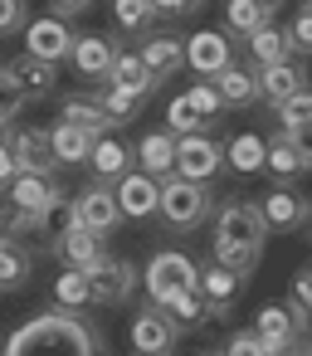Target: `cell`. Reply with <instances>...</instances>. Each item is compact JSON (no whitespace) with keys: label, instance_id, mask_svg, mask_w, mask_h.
I'll list each match as a JSON object with an SVG mask.
<instances>
[{"label":"cell","instance_id":"19","mask_svg":"<svg viewBox=\"0 0 312 356\" xmlns=\"http://www.w3.org/2000/svg\"><path fill=\"white\" fill-rule=\"evenodd\" d=\"M258 215L268 229H302V215H307V200L297 191H268L258 200Z\"/></svg>","mask_w":312,"mask_h":356},{"label":"cell","instance_id":"14","mask_svg":"<svg viewBox=\"0 0 312 356\" xmlns=\"http://www.w3.org/2000/svg\"><path fill=\"white\" fill-rule=\"evenodd\" d=\"M10 152H15V166L20 171H30V176H54V147H49V132H40V127H25V132H15L10 137Z\"/></svg>","mask_w":312,"mask_h":356},{"label":"cell","instance_id":"52","mask_svg":"<svg viewBox=\"0 0 312 356\" xmlns=\"http://www.w3.org/2000/svg\"><path fill=\"white\" fill-rule=\"evenodd\" d=\"M302 346H307V356H312V332H307V341H302Z\"/></svg>","mask_w":312,"mask_h":356},{"label":"cell","instance_id":"41","mask_svg":"<svg viewBox=\"0 0 312 356\" xmlns=\"http://www.w3.org/2000/svg\"><path fill=\"white\" fill-rule=\"evenodd\" d=\"M186 98H190V108H195V113H200L205 122H215V118L224 113V98L215 93V83H195V88H190Z\"/></svg>","mask_w":312,"mask_h":356},{"label":"cell","instance_id":"51","mask_svg":"<svg viewBox=\"0 0 312 356\" xmlns=\"http://www.w3.org/2000/svg\"><path fill=\"white\" fill-rule=\"evenodd\" d=\"M258 6H268V10H278V6H283V0H258Z\"/></svg>","mask_w":312,"mask_h":356},{"label":"cell","instance_id":"6","mask_svg":"<svg viewBox=\"0 0 312 356\" xmlns=\"http://www.w3.org/2000/svg\"><path fill=\"white\" fill-rule=\"evenodd\" d=\"M220 166H224V147H220L210 132H186V137H176V176H186V181H210Z\"/></svg>","mask_w":312,"mask_h":356},{"label":"cell","instance_id":"40","mask_svg":"<svg viewBox=\"0 0 312 356\" xmlns=\"http://www.w3.org/2000/svg\"><path fill=\"white\" fill-rule=\"evenodd\" d=\"M215 264H224V268H234V273H254L258 249H239V244H220V239H215Z\"/></svg>","mask_w":312,"mask_h":356},{"label":"cell","instance_id":"30","mask_svg":"<svg viewBox=\"0 0 312 356\" xmlns=\"http://www.w3.org/2000/svg\"><path fill=\"white\" fill-rule=\"evenodd\" d=\"M108 83L132 88V93H151V88H156V79H151V74H147V64H142V54H113Z\"/></svg>","mask_w":312,"mask_h":356},{"label":"cell","instance_id":"54","mask_svg":"<svg viewBox=\"0 0 312 356\" xmlns=\"http://www.w3.org/2000/svg\"><path fill=\"white\" fill-rule=\"evenodd\" d=\"M307 10H312V0H307Z\"/></svg>","mask_w":312,"mask_h":356},{"label":"cell","instance_id":"7","mask_svg":"<svg viewBox=\"0 0 312 356\" xmlns=\"http://www.w3.org/2000/svg\"><path fill=\"white\" fill-rule=\"evenodd\" d=\"M244 283H249V273H234V268H224V264H205V268L195 273V288H200L210 317H224V312L244 298Z\"/></svg>","mask_w":312,"mask_h":356},{"label":"cell","instance_id":"50","mask_svg":"<svg viewBox=\"0 0 312 356\" xmlns=\"http://www.w3.org/2000/svg\"><path fill=\"white\" fill-rule=\"evenodd\" d=\"M302 225H307V234H312V205H307V215H302Z\"/></svg>","mask_w":312,"mask_h":356},{"label":"cell","instance_id":"47","mask_svg":"<svg viewBox=\"0 0 312 356\" xmlns=\"http://www.w3.org/2000/svg\"><path fill=\"white\" fill-rule=\"evenodd\" d=\"M195 6V0H151V15H166V20H176V15H186Z\"/></svg>","mask_w":312,"mask_h":356},{"label":"cell","instance_id":"12","mask_svg":"<svg viewBox=\"0 0 312 356\" xmlns=\"http://www.w3.org/2000/svg\"><path fill=\"white\" fill-rule=\"evenodd\" d=\"M74 205H79V225H88L93 234H108V229H117V225H122L117 191H108V186H88V191H79V195H74Z\"/></svg>","mask_w":312,"mask_h":356},{"label":"cell","instance_id":"2","mask_svg":"<svg viewBox=\"0 0 312 356\" xmlns=\"http://www.w3.org/2000/svg\"><path fill=\"white\" fill-rule=\"evenodd\" d=\"M161 220L171 229H195L215 215V195H210V181H186V176H166L161 181V200H156Z\"/></svg>","mask_w":312,"mask_h":356},{"label":"cell","instance_id":"3","mask_svg":"<svg viewBox=\"0 0 312 356\" xmlns=\"http://www.w3.org/2000/svg\"><path fill=\"white\" fill-rule=\"evenodd\" d=\"M263 234H268V225H263V215H258L254 200L234 195V200H220V205H215V239H220V244L263 249Z\"/></svg>","mask_w":312,"mask_h":356},{"label":"cell","instance_id":"42","mask_svg":"<svg viewBox=\"0 0 312 356\" xmlns=\"http://www.w3.org/2000/svg\"><path fill=\"white\" fill-rule=\"evenodd\" d=\"M25 103H30V98H25V93L10 83V74H6V69H0V122H15Z\"/></svg>","mask_w":312,"mask_h":356},{"label":"cell","instance_id":"38","mask_svg":"<svg viewBox=\"0 0 312 356\" xmlns=\"http://www.w3.org/2000/svg\"><path fill=\"white\" fill-rule=\"evenodd\" d=\"M288 307H293V317H297L302 332H307V327H312V264L293 273V298H288Z\"/></svg>","mask_w":312,"mask_h":356},{"label":"cell","instance_id":"8","mask_svg":"<svg viewBox=\"0 0 312 356\" xmlns=\"http://www.w3.org/2000/svg\"><path fill=\"white\" fill-rule=\"evenodd\" d=\"M176 337H181V327H176L156 302H147V307L132 317V351H137V356H166V351L176 346Z\"/></svg>","mask_w":312,"mask_h":356},{"label":"cell","instance_id":"39","mask_svg":"<svg viewBox=\"0 0 312 356\" xmlns=\"http://www.w3.org/2000/svg\"><path fill=\"white\" fill-rule=\"evenodd\" d=\"M166 122H171V132H176V137H186V132H205V127H210V122H205V118L190 108V98H186V93H181V98H171Z\"/></svg>","mask_w":312,"mask_h":356},{"label":"cell","instance_id":"44","mask_svg":"<svg viewBox=\"0 0 312 356\" xmlns=\"http://www.w3.org/2000/svg\"><path fill=\"white\" fill-rule=\"evenodd\" d=\"M288 44H293L297 54H312V10H302V15L288 25Z\"/></svg>","mask_w":312,"mask_h":356},{"label":"cell","instance_id":"46","mask_svg":"<svg viewBox=\"0 0 312 356\" xmlns=\"http://www.w3.org/2000/svg\"><path fill=\"white\" fill-rule=\"evenodd\" d=\"M20 176V166H15V152H10V142H0V186H10Z\"/></svg>","mask_w":312,"mask_h":356},{"label":"cell","instance_id":"18","mask_svg":"<svg viewBox=\"0 0 312 356\" xmlns=\"http://www.w3.org/2000/svg\"><path fill=\"white\" fill-rule=\"evenodd\" d=\"M137 166L156 181L176 176V132H147L137 142Z\"/></svg>","mask_w":312,"mask_h":356},{"label":"cell","instance_id":"21","mask_svg":"<svg viewBox=\"0 0 312 356\" xmlns=\"http://www.w3.org/2000/svg\"><path fill=\"white\" fill-rule=\"evenodd\" d=\"M210 83H215V93L224 98V108H249V103H258V79H254L249 69H239V64H224L220 74H210Z\"/></svg>","mask_w":312,"mask_h":356},{"label":"cell","instance_id":"31","mask_svg":"<svg viewBox=\"0 0 312 356\" xmlns=\"http://www.w3.org/2000/svg\"><path fill=\"white\" fill-rule=\"evenodd\" d=\"M263 137L258 132H239L229 147H224V166H234L239 176H249V171H263Z\"/></svg>","mask_w":312,"mask_h":356},{"label":"cell","instance_id":"29","mask_svg":"<svg viewBox=\"0 0 312 356\" xmlns=\"http://www.w3.org/2000/svg\"><path fill=\"white\" fill-rule=\"evenodd\" d=\"M93 98H98V108H103L117 127H122V122H132V118L147 108V93H132V88H117V83H103Z\"/></svg>","mask_w":312,"mask_h":356},{"label":"cell","instance_id":"15","mask_svg":"<svg viewBox=\"0 0 312 356\" xmlns=\"http://www.w3.org/2000/svg\"><path fill=\"white\" fill-rule=\"evenodd\" d=\"M0 69L10 74V83H15L25 98H49L54 83H59V64H44V59H35V54L15 59V64H0Z\"/></svg>","mask_w":312,"mask_h":356},{"label":"cell","instance_id":"27","mask_svg":"<svg viewBox=\"0 0 312 356\" xmlns=\"http://www.w3.org/2000/svg\"><path fill=\"white\" fill-rule=\"evenodd\" d=\"M49 147H54V161H59V166H79V161H88V152H93V132H83V127H74V122H59V127L49 132Z\"/></svg>","mask_w":312,"mask_h":356},{"label":"cell","instance_id":"43","mask_svg":"<svg viewBox=\"0 0 312 356\" xmlns=\"http://www.w3.org/2000/svg\"><path fill=\"white\" fill-rule=\"evenodd\" d=\"M210 356H268V351L258 346V337H254V332H234V337H229L220 351H210Z\"/></svg>","mask_w":312,"mask_h":356},{"label":"cell","instance_id":"20","mask_svg":"<svg viewBox=\"0 0 312 356\" xmlns=\"http://www.w3.org/2000/svg\"><path fill=\"white\" fill-rule=\"evenodd\" d=\"M113 54H117V49H113L103 35H74V49H69L74 69H79V74H88V79H108Z\"/></svg>","mask_w":312,"mask_h":356},{"label":"cell","instance_id":"11","mask_svg":"<svg viewBox=\"0 0 312 356\" xmlns=\"http://www.w3.org/2000/svg\"><path fill=\"white\" fill-rule=\"evenodd\" d=\"M69 49H74V30L54 15V20H35L30 30H25V54H35V59H44V64H59V59H69Z\"/></svg>","mask_w":312,"mask_h":356},{"label":"cell","instance_id":"28","mask_svg":"<svg viewBox=\"0 0 312 356\" xmlns=\"http://www.w3.org/2000/svg\"><path fill=\"white\" fill-rule=\"evenodd\" d=\"M30 273H35V254H30V244L6 239V244H0V288H25Z\"/></svg>","mask_w":312,"mask_h":356},{"label":"cell","instance_id":"26","mask_svg":"<svg viewBox=\"0 0 312 356\" xmlns=\"http://www.w3.org/2000/svg\"><path fill=\"white\" fill-rule=\"evenodd\" d=\"M181 332H190V327H205L210 322V307H205V298H200V288H181V293H171L166 302H156Z\"/></svg>","mask_w":312,"mask_h":356},{"label":"cell","instance_id":"1","mask_svg":"<svg viewBox=\"0 0 312 356\" xmlns=\"http://www.w3.org/2000/svg\"><path fill=\"white\" fill-rule=\"evenodd\" d=\"M0 356H103V332L83 312L44 307V312H30L10 332Z\"/></svg>","mask_w":312,"mask_h":356},{"label":"cell","instance_id":"25","mask_svg":"<svg viewBox=\"0 0 312 356\" xmlns=\"http://www.w3.org/2000/svg\"><path fill=\"white\" fill-rule=\"evenodd\" d=\"M263 171H273V176H297L302 171V137L297 132H278L268 147H263Z\"/></svg>","mask_w":312,"mask_h":356},{"label":"cell","instance_id":"22","mask_svg":"<svg viewBox=\"0 0 312 356\" xmlns=\"http://www.w3.org/2000/svg\"><path fill=\"white\" fill-rule=\"evenodd\" d=\"M59 122H74V127L93 132V137L113 132V118L98 108V98H93V93H74V98H64V103H59Z\"/></svg>","mask_w":312,"mask_h":356},{"label":"cell","instance_id":"9","mask_svg":"<svg viewBox=\"0 0 312 356\" xmlns=\"http://www.w3.org/2000/svg\"><path fill=\"white\" fill-rule=\"evenodd\" d=\"M254 337H258V346H263L268 356H283L293 341H302V322L293 317V307L268 302V307L254 317Z\"/></svg>","mask_w":312,"mask_h":356},{"label":"cell","instance_id":"16","mask_svg":"<svg viewBox=\"0 0 312 356\" xmlns=\"http://www.w3.org/2000/svg\"><path fill=\"white\" fill-rule=\"evenodd\" d=\"M258 98H268L273 108L283 103V98H293L297 88H307V74H302V64L297 59H278V64H263L258 74Z\"/></svg>","mask_w":312,"mask_h":356},{"label":"cell","instance_id":"34","mask_svg":"<svg viewBox=\"0 0 312 356\" xmlns=\"http://www.w3.org/2000/svg\"><path fill=\"white\" fill-rule=\"evenodd\" d=\"M288 35L278 30V25H263V30H254L249 35V54H254V64L263 69V64H278V59H288Z\"/></svg>","mask_w":312,"mask_h":356},{"label":"cell","instance_id":"53","mask_svg":"<svg viewBox=\"0 0 312 356\" xmlns=\"http://www.w3.org/2000/svg\"><path fill=\"white\" fill-rule=\"evenodd\" d=\"M0 142H6V122H0Z\"/></svg>","mask_w":312,"mask_h":356},{"label":"cell","instance_id":"23","mask_svg":"<svg viewBox=\"0 0 312 356\" xmlns=\"http://www.w3.org/2000/svg\"><path fill=\"white\" fill-rule=\"evenodd\" d=\"M69 268H93L98 259H103V234H93L88 225H74L64 239H59V249H54Z\"/></svg>","mask_w":312,"mask_h":356},{"label":"cell","instance_id":"45","mask_svg":"<svg viewBox=\"0 0 312 356\" xmlns=\"http://www.w3.org/2000/svg\"><path fill=\"white\" fill-rule=\"evenodd\" d=\"M25 25V0H0V35Z\"/></svg>","mask_w":312,"mask_h":356},{"label":"cell","instance_id":"33","mask_svg":"<svg viewBox=\"0 0 312 356\" xmlns=\"http://www.w3.org/2000/svg\"><path fill=\"white\" fill-rule=\"evenodd\" d=\"M151 0H113V30L122 35H147L151 30Z\"/></svg>","mask_w":312,"mask_h":356},{"label":"cell","instance_id":"4","mask_svg":"<svg viewBox=\"0 0 312 356\" xmlns=\"http://www.w3.org/2000/svg\"><path fill=\"white\" fill-rule=\"evenodd\" d=\"M88 273V288H93V302L98 307H122L132 293H137V283H142V273H137V264L132 259H113V254H103L93 268H83Z\"/></svg>","mask_w":312,"mask_h":356},{"label":"cell","instance_id":"24","mask_svg":"<svg viewBox=\"0 0 312 356\" xmlns=\"http://www.w3.org/2000/svg\"><path fill=\"white\" fill-rule=\"evenodd\" d=\"M88 166H93L98 176H127V171H132V147H127L122 137H113V132H103V137H93V152H88Z\"/></svg>","mask_w":312,"mask_h":356},{"label":"cell","instance_id":"17","mask_svg":"<svg viewBox=\"0 0 312 356\" xmlns=\"http://www.w3.org/2000/svg\"><path fill=\"white\" fill-rule=\"evenodd\" d=\"M142 64H147V74L156 79V83H166L181 64H186V40H176V35H151V40H142Z\"/></svg>","mask_w":312,"mask_h":356},{"label":"cell","instance_id":"35","mask_svg":"<svg viewBox=\"0 0 312 356\" xmlns=\"http://www.w3.org/2000/svg\"><path fill=\"white\" fill-rule=\"evenodd\" d=\"M278 122H283V132L307 137L312 132V88H297L293 98H283L278 103Z\"/></svg>","mask_w":312,"mask_h":356},{"label":"cell","instance_id":"5","mask_svg":"<svg viewBox=\"0 0 312 356\" xmlns=\"http://www.w3.org/2000/svg\"><path fill=\"white\" fill-rule=\"evenodd\" d=\"M195 264L181 254V249H161V254H151V264H147V273H142V283H147V293H151V302H166L171 293H181V288H195Z\"/></svg>","mask_w":312,"mask_h":356},{"label":"cell","instance_id":"13","mask_svg":"<svg viewBox=\"0 0 312 356\" xmlns=\"http://www.w3.org/2000/svg\"><path fill=\"white\" fill-rule=\"evenodd\" d=\"M186 64L210 79V74H220L224 64H234V49H229V40H224L220 30H195V35L186 40Z\"/></svg>","mask_w":312,"mask_h":356},{"label":"cell","instance_id":"32","mask_svg":"<svg viewBox=\"0 0 312 356\" xmlns=\"http://www.w3.org/2000/svg\"><path fill=\"white\" fill-rule=\"evenodd\" d=\"M93 302V288H88V273L83 268H64L54 278V307H69V312H83Z\"/></svg>","mask_w":312,"mask_h":356},{"label":"cell","instance_id":"10","mask_svg":"<svg viewBox=\"0 0 312 356\" xmlns=\"http://www.w3.org/2000/svg\"><path fill=\"white\" fill-rule=\"evenodd\" d=\"M156 200H161V181L156 176H147V171L117 176V210H122V220H151Z\"/></svg>","mask_w":312,"mask_h":356},{"label":"cell","instance_id":"48","mask_svg":"<svg viewBox=\"0 0 312 356\" xmlns=\"http://www.w3.org/2000/svg\"><path fill=\"white\" fill-rule=\"evenodd\" d=\"M54 10H59V20H69V15H83V10H93V0H54Z\"/></svg>","mask_w":312,"mask_h":356},{"label":"cell","instance_id":"36","mask_svg":"<svg viewBox=\"0 0 312 356\" xmlns=\"http://www.w3.org/2000/svg\"><path fill=\"white\" fill-rule=\"evenodd\" d=\"M268 6H258V0H229L224 6V25L234 30V35H254V30H263L268 25Z\"/></svg>","mask_w":312,"mask_h":356},{"label":"cell","instance_id":"49","mask_svg":"<svg viewBox=\"0 0 312 356\" xmlns=\"http://www.w3.org/2000/svg\"><path fill=\"white\" fill-rule=\"evenodd\" d=\"M6 239H15V234H10V229H6V220H0V244H6Z\"/></svg>","mask_w":312,"mask_h":356},{"label":"cell","instance_id":"37","mask_svg":"<svg viewBox=\"0 0 312 356\" xmlns=\"http://www.w3.org/2000/svg\"><path fill=\"white\" fill-rule=\"evenodd\" d=\"M74 225H79V205L64 195L59 205H49V210H44V220H40V234L49 239V249H59V239H64Z\"/></svg>","mask_w":312,"mask_h":356}]
</instances>
